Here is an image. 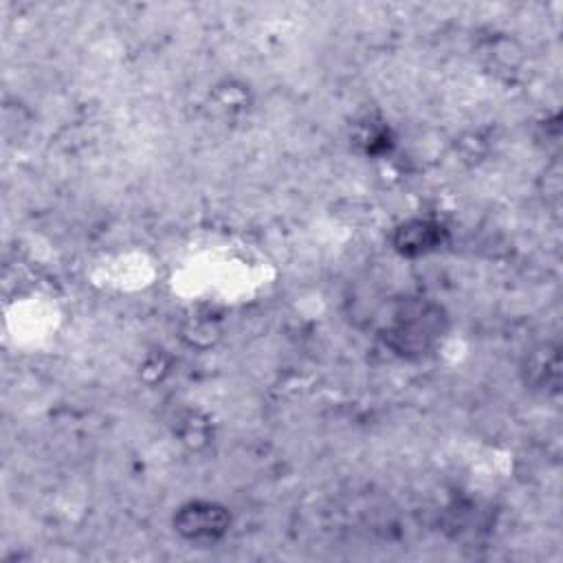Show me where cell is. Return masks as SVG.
<instances>
[{
  "label": "cell",
  "mask_w": 563,
  "mask_h": 563,
  "mask_svg": "<svg viewBox=\"0 0 563 563\" xmlns=\"http://www.w3.org/2000/svg\"><path fill=\"white\" fill-rule=\"evenodd\" d=\"M172 526L180 539L194 545H211L229 534L231 512L220 501L189 499L176 508Z\"/></svg>",
  "instance_id": "1"
},
{
  "label": "cell",
  "mask_w": 563,
  "mask_h": 563,
  "mask_svg": "<svg viewBox=\"0 0 563 563\" xmlns=\"http://www.w3.org/2000/svg\"><path fill=\"white\" fill-rule=\"evenodd\" d=\"M440 310L413 303L400 312L387 332L391 347L400 354H424L442 334Z\"/></svg>",
  "instance_id": "2"
},
{
  "label": "cell",
  "mask_w": 563,
  "mask_h": 563,
  "mask_svg": "<svg viewBox=\"0 0 563 563\" xmlns=\"http://www.w3.org/2000/svg\"><path fill=\"white\" fill-rule=\"evenodd\" d=\"M449 240V231L433 218H407L398 222L389 235L391 249L402 257H422L440 251Z\"/></svg>",
  "instance_id": "3"
},
{
  "label": "cell",
  "mask_w": 563,
  "mask_h": 563,
  "mask_svg": "<svg viewBox=\"0 0 563 563\" xmlns=\"http://www.w3.org/2000/svg\"><path fill=\"white\" fill-rule=\"evenodd\" d=\"M523 380L530 389L556 394L561 385V352L554 343H541L530 350L521 365Z\"/></svg>",
  "instance_id": "4"
}]
</instances>
